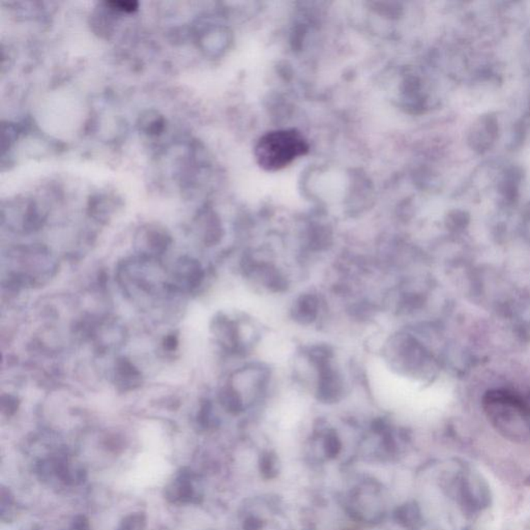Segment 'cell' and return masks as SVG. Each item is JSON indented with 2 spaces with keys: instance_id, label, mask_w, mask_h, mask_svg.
Wrapping results in <instances>:
<instances>
[{
  "instance_id": "1",
  "label": "cell",
  "mask_w": 530,
  "mask_h": 530,
  "mask_svg": "<svg viewBox=\"0 0 530 530\" xmlns=\"http://www.w3.org/2000/svg\"><path fill=\"white\" fill-rule=\"evenodd\" d=\"M308 140L295 129L271 131L258 139L254 157L260 168L276 172L309 153Z\"/></svg>"
},
{
  "instance_id": "2",
  "label": "cell",
  "mask_w": 530,
  "mask_h": 530,
  "mask_svg": "<svg viewBox=\"0 0 530 530\" xmlns=\"http://www.w3.org/2000/svg\"><path fill=\"white\" fill-rule=\"evenodd\" d=\"M489 414L494 424L507 437L523 440L530 433L529 416L522 405L512 398H490Z\"/></svg>"
},
{
  "instance_id": "3",
  "label": "cell",
  "mask_w": 530,
  "mask_h": 530,
  "mask_svg": "<svg viewBox=\"0 0 530 530\" xmlns=\"http://www.w3.org/2000/svg\"><path fill=\"white\" fill-rule=\"evenodd\" d=\"M326 311V302L317 291H304L296 296L290 307L291 319L302 326H311L322 322Z\"/></svg>"
},
{
  "instance_id": "4",
  "label": "cell",
  "mask_w": 530,
  "mask_h": 530,
  "mask_svg": "<svg viewBox=\"0 0 530 530\" xmlns=\"http://www.w3.org/2000/svg\"><path fill=\"white\" fill-rule=\"evenodd\" d=\"M498 134V122L492 115L481 118L480 124L471 133L472 146L482 151L490 148Z\"/></svg>"
},
{
  "instance_id": "5",
  "label": "cell",
  "mask_w": 530,
  "mask_h": 530,
  "mask_svg": "<svg viewBox=\"0 0 530 530\" xmlns=\"http://www.w3.org/2000/svg\"><path fill=\"white\" fill-rule=\"evenodd\" d=\"M141 373L134 367L132 363L126 360H120L117 367V382L118 387L124 391L134 389L140 384Z\"/></svg>"
},
{
  "instance_id": "6",
  "label": "cell",
  "mask_w": 530,
  "mask_h": 530,
  "mask_svg": "<svg viewBox=\"0 0 530 530\" xmlns=\"http://www.w3.org/2000/svg\"><path fill=\"white\" fill-rule=\"evenodd\" d=\"M395 519L404 529H416L422 523V515L418 505L407 503L399 507L395 512Z\"/></svg>"
},
{
  "instance_id": "7",
  "label": "cell",
  "mask_w": 530,
  "mask_h": 530,
  "mask_svg": "<svg viewBox=\"0 0 530 530\" xmlns=\"http://www.w3.org/2000/svg\"><path fill=\"white\" fill-rule=\"evenodd\" d=\"M178 277L188 285L189 288L199 286L204 278V271L199 262L188 260L182 262V267L178 269Z\"/></svg>"
},
{
  "instance_id": "8",
  "label": "cell",
  "mask_w": 530,
  "mask_h": 530,
  "mask_svg": "<svg viewBox=\"0 0 530 530\" xmlns=\"http://www.w3.org/2000/svg\"><path fill=\"white\" fill-rule=\"evenodd\" d=\"M260 471L266 478H273L280 471V462L273 452H265L260 457Z\"/></svg>"
},
{
  "instance_id": "9",
  "label": "cell",
  "mask_w": 530,
  "mask_h": 530,
  "mask_svg": "<svg viewBox=\"0 0 530 530\" xmlns=\"http://www.w3.org/2000/svg\"><path fill=\"white\" fill-rule=\"evenodd\" d=\"M17 408L18 403L15 398L11 397V396L2 398V411L6 413L8 416L14 413Z\"/></svg>"
},
{
  "instance_id": "10",
  "label": "cell",
  "mask_w": 530,
  "mask_h": 530,
  "mask_svg": "<svg viewBox=\"0 0 530 530\" xmlns=\"http://www.w3.org/2000/svg\"><path fill=\"white\" fill-rule=\"evenodd\" d=\"M178 345V340L177 338V336H169V337L166 338V340H165V349H167V351H175V348H177Z\"/></svg>"
}]
</instances>
